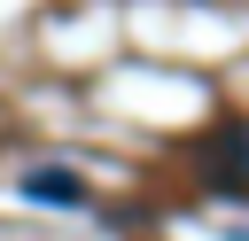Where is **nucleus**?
<instances>
[{
    "label": "nucleus",
    "instance_id": "obj_1",
    "mask_svg": "<svg viewBox=\"0 0 249 241\" xmlns=\"http://www.w3.org/2000/svg\"><path fill=\"white\" fill-rule=\"evenodd\" d=\"M23 194L31 202H54V210H78L86 202V179L62 171V163H39V171H23Z\"/></svg>",
    "mask_w": 249,
    "mask_h": 241
}]
</instances>
